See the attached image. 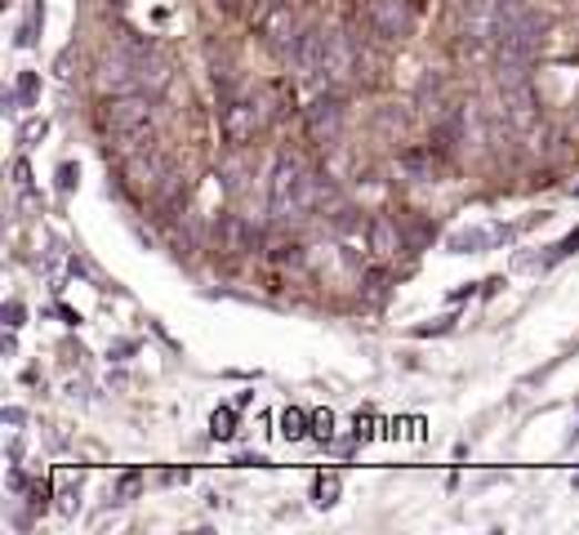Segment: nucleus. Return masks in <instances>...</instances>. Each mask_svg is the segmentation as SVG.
Returning <instances> with one entry per match:
<instances>
[{"label": "nucleus", "instance_id": "1", "mask_svg": "<svg viewBox=\"0 0 579 535\" xmlns=\"http://www.w3.org/2000/svg\"><path fill=\"white\" fill-rule=\"evenodd\" d=\"M322 196H326V183H322L308 165L290 161V157H281V161L272 165L267 205H272V219H276V223H299V219H308Z\"/></svg>", "mask_w": 579, "mask_h": 535}, {"label": "nucleus", "instance_id": "2", "mask_svg": "<svg viewBox=\"0 0 579 535\" xmlns=\"http://www.w3.org/2000/svg\"><path fill=\"white\" fill-rule=\"evenodd\" d=\"M152 112H156V99L143 94V90H130V94H108L99 103V125L103 134H116V139H143L152 130Z\"/></svg>", "mask_w": 579, "mask_h": 535}, {"label": "nucleus", "instance_id": "3", "mask_svg": "<svg viewBox=\"0 0 579 535\" xmlns=\"http://www.w3.org/2000/svg\"><path fill=\"white\" fill-rule=\"evenodd\" d=\"M357 10L366 19V28L375 37H384V41H406L410 28H415V6H410V0H362Z\"/></svg>", "mask_w": 579, "mask_h": 535}, {"label": "nucleus", "instance_id": "4", "mask_svg": "<svg viewBox=\"0 0 579 535\" xmlns=\"http://www.w3.org/2000/svg\"><path fill=\"white\" fill-rule=\"evenodd\" d=\"M258 32H263V46L276 54V59H285V63H295V54H299V41H304V23H299V14L290 10V0L285 6H276L263 23H258Z\"/></svg>", "mask_w": 579, "mask_h": 535}, {"label": "nucleus", "instance_id": "5", "mask_svg": "<svg viewBox=\"0 0 579 535\" xmlns=\"http://www.w3.org/2000/svg\"><path fill=\"white\" fill-rule=\"evenodd\" d=\"M499 103H504V121L512 125V130H535L539 125V94H535V85H530V77H521V81H499Z\"/></svg>", "mask_w": 579, "mask_h": 535}, {"label": "nucleus", "instance_id": "6", "mask_svg": "<svg viewBox=\"0 0 579 535\" xmlns=\"http://www.w3.org/2000/svg\"><path fill=\"white\" fill-rule=\"evenodd\" d=\"M219 130H223V139H227L232 148H245V143H254V134L263 130V108H258L254 99H227V103L219 108Z\"/></svg>", "mask_w": 579, "mask_h": 535}, {"label": "nucleus", "instance_id": "7", "mask_svg": "<svg viewBox=\"0 0 579 535\" xmlns=\"http://www.w3.org/2000/svg\"><path fill=\"white\" fill-rule=\"evenodd\" d=\"M304 125L313 134V143H335L344 134V99L339 94H322L304 108Z\"/></svg>", "mask_w": 579, "mask_h": 535}, {"label": "nucleus", "instance_id": "8", "mask_svg": "<svg viewBox=\"0 0 579 535\" xmlns=\"http://www.w3.org/2000/svg\"><path fill=\"white\" fill-rule=\"evenodd\" d=\"M94 81H99V94H103V99H108V94H130V90H139V59H130V54H108V59L99 63Z\"/></svg>", "mask_w": 579, "mask_h": 535}, {"label": "nucleus", "instance_id": "9", "mask_svg": "<svg viewBox=\"0 0 579 535\" xmlns=\"http://www.w3.org/2000/svg\"><path fill=\"white\" fill-rule=\"evenodd\" d=\"M331 28H308L304 32V41H299V54H295V68L304 72V77H313V81H322V72H326V59H331Z\"/></svg>", "mask_w": 579, "mask_h": 535}, {"label": "nucleus", "instance_id": "10", "mask_svg": "<svg viewBox=\"0 0 579 535\" xmlns=\"http://www.w3.org/2000/svg\"><path fill=\"white\" fill-rule=\"evenodd\" d=\"M366 250L379 259V263H393L402 250H406V241H402V228L393 223V219H370V228H366Z\"/></svg>", "mask_w": 579, "mask_h": 535}, {"label": "nucleus", "instance_id": "11", "mask_svg": "<svg viewBox=\"0 0 579 535\" xmlns=\"http://www.w3.org/2000/svg\"><path fill=\"white\" fill-rule=\"evenodd\" d=\"M134 59H139V90H143V94H152V99H156V94H165V90H170V81H174L170 59H165V54H156L152 46H148L143 54H134Z\"/></svg>", "mask_w": 579, "mask_h": 535}, {"label": "nucleus", "instance_id": "12", "mask_svg": "<svg viewBox=\"0 0 579 535\" xmlns=\"http://www.w3.org/2000/svg\"><path fill=\"white\" fill-rule=\"evenodd\" d=\"M125 179H130L134 188H148V192H152V188L165 179V161H161L156 152H139V157L125 165Z\"/></svg>", "mask_w": 579, "mask_h": 535}, {"label": "nucleus", "instance_id": "13", "mask_svg": "<svg viewBox=\"0 0 579 535\" xmlns=\"http://www.w3.org/2000/svg\"><path fill=\"white\" fill-rule=\"evenodd\" d=\"M308 424H313V420H308V415H304L299 406L281 411V437H285V442H299V437L308 433Z\"/></svg>", "mask_w": 579, "mask_h": 535}, {"label": "nucleus", "instance_id": "14", "mask_svg": "<svg viewBox=\"0 0 579 535\" xmlns=\"http://www.w3.org/2000/svg\"><path fill=\"white\" fill-rule=\"evenodd\" d=\"M223 245H227L232 254H241V250H254V232H250L241 219H227V228H223Z\"/></svg>", "mask_w": 579, "mask_h": 535}, {"label": "nucleus", "instance_id": "15", "mask_svg": "<svg viewBox=\"0 0 579 535\" xmlns=\"http://www.w3.org/2000/svg\"><path fill=\"white\" fill-rule=\"evenodd\" d=\"M339 491H344L339 473H322V477H317V486H313V495H317V504H322V508H331V504L339 499Z\"/></svg>", "mask_w": 579, "mask_h": 535}, {"label": "nucleus", "instance_id": "16", "mask_svg": "<svg viewBox=\"0 0 579 535\" xmlns=\"http://www.w3.org/2000/svg\"><path fill=\"white\" fill-rule=\"evenodd\" d=\"M139 486H143V473H139V468H125V473L116 477V499L130 504V499L139 495Z\"/></svg>", "mask_w": 579, "mask_h": 535}, {"label": "nucleus", "instance_id": "17", "mask_svg": "<svg viewBox=\"0 0 579 535\" xmlns=\"http://www.w3.org/2000/svg\"><path fill=\"white\" fill-rule=\"evenodd\" d=\"M37 94H41V85H37V72H23V77H19V85H14V103L32 108V103H37Z\"/></svg>", "mask_w": 579, "mask_h": 535}, {"label": "nucleus", "instance_id": "18", "mask_svg": "<svg viewBox=\"0 0 579 535\" xmlns=\"http://www.w3.org/2000/svg\"><path fill=\"white\" fill-rule=\"evenodd\" d=\"M232 424H236V411H214V415H210V437H219V442H227V437L236 433Z\"/></svg>", "mask_w": 579, "mask_h": 535}, {"label": "nucleus", "instance_id": "19", "mask_svg": "<svg viewBox=\"0 0 579 535\" xmlns=\"http://www.w3.org/2000/svg\"><path fill=\"white\" fill-rule=\"evenodd\" d=\"M23 420H28V415H23L19 406H10V411H6V433H10V442L23 433Z\"/></svg>", "mask_w": 579, "mask_h": 535}, {"label": "nucleus", "instance_id": "20", "mask_svg": "<svg viewBox=\"0 0 579 535\" xmlns=\"http://www.w3.org/2000/svg\"><path fill=\"white\" fill-rule=\"evenodd\" d=\"M331 424H335V420H331V411H326V415H313V433H317L322 442L331 437Z\"/></svg>", "mask_w": 579, "mask_h": 535}, {"label": "nucleus", "instance_id": "21", "mask_svg": "<svg viewBox=\"0 0 579 535\" xmlns=\"http://www.w3.org/2000/svg\"><path fill=\"white\" fill-rule=\"evenodd\" d=\"M6 317H10L6 326H10V331H19V326H23V304H6Z\"/></svg>", "mask_w": 579, "mask_h": 535}, {"label": "nucleus", "instance_id": "22", "mask_svg": "<svg viewBox=\"0 0 579 535\" xmlns=\"http://www.w3.org/2000/svg\"><path fill=\"white\" fill-rule=\"evenodd\" d=\"M276 6H285V0H258V6H254V19L263 23V19H267V14L276 10Z\"/></svg>", "mask_w": 579, "mask_h": 535}, {"label": "nucleus", "instance_id": "23", "mask_svg": "<svg viewBox=\"0 0 579 535\" xmlns=\"http://www.w3.org/2000/svg\"><path fill=\"white\" fill-rule=\"evenodd\" d=\"M45 134V121H32V125H23V143H37Z\"/></svg>", "mask_w": 579, "mask_h": 535}, {"label": "nucleus", "instance_id": "24", "mask_svg": "<svg viewBox=\"0 0 579 535\" xmlns=\"http://www.w3.org/2000/svg\"><path fill=\"white\" fill-rule=\"evenodd\" d=\"M59 499H63V508L72 513V508H77V486H63V491H59Z\"/></svg>", "mask_w": 579, "mask_h": 535}, {"label": "nucleus", "instance_id": "25", "mask_svg": "<svg viewBox=\"0 0 579 535\" xmlns=\"http://www.w3.org/2000/svg\"><path fill=\"white\" fill-rule=\"evenodd\" d=\"M14 183H23V188H28V161H19V165H14Z\"/></svg>", "mask_w": 579, "mask_h": 535}, {"label": "nucleus", "instance_id": "26", "mask_svg": "<svg viewBox=\"0 0 579 535\" xmlns=\"http://www.w3.org/2000/svg\"><path fill=\"white\" fill-rule=\"evenodd\" d=\"M116 6H121V0H116Z\"/></svg>", "mask_w": 579, "mask_h": 535}]
</instances>
